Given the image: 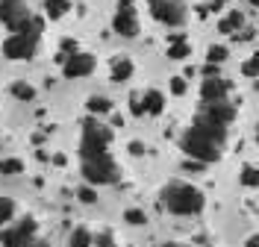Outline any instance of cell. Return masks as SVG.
Returning <instances> with one entry per match:
<instances>
[{
    "mask_svg": "<svg viewBox=\"0 0 259 247\" xmlns=\"http://www.w3.org/2000/svg\"><path fill=\"white\" fill-rule=\"evenodd\" d=\"M224 141H227V127H218V124L206 121L203 115H197L192 127L183 132L180 147L189 159L206 165V162H218Z\"/></svg>",
    "mask_w": 259,
    "mask_h": 247,
    "instance_id": "6da1fadb",
    "label": "cell"
},
{
    "mask_svg": "<svg viewBox=\"0 0 259 247\" xmlns=\"http://www.w3.org/2000/svg\"><path fill=\"white\" fill-rule=\"evenodd\" d=\"M159 197H162V206L174 215H200L203 206H206V197H203V191L197 185L180 182V180H171L168 185H162Z\"/></svg>",
    "mask_w": 259,
    "mask_h": 247,
    "instance_id": "7a4b0ae2",
    "label": "cell"
},
{
    "mask_svg": "<svg viewBox=\"0 0 259 247\" xmlns=\"http://www.w3.org/2000/svg\"><path fill=\"white\" fill-rule=\"evenodd\" d=\"M109 144H112V130H109L106 124L95 121V118H85V121H82V141H80L82 159L109 153Z\"/></svg>",
    "mask_w": 259,
    "mask_h": 247,
    "instance_id": "3957f363",
    "label": "cell"
},
{
    "mask_svg": "<svg viewBox=\"0 0 259 247\" xmlns=\"http://www.w3.org/2000/svg\"><path fill=\"white\" fill-rule=\"evenodd\" d=\"M80 171H82V180L89 182V185H112V182H118V177H121V168H118V162H115L109 153L82 159Z\"/></svg>",
    "mask_w": 259,
    "mask_h": 247,
    "instance_id": "277c9868",
    "label": "cell"
},
{
    "mask_svg": "<svg viewBox=\"0 0 259 247\" xmlns=\"http://www.w3.org/2000/svg\"><path fill=\"white\" fill-rule=\"evenodd\" d=\"M32 12L27 9V0H0V24H6L9 33H24Z\"/></svg>",
    "mask_w": 259,
    "mask_h": 247,
    "instance_id": "5b68a950",
    "label": "cell"
},
{
    "mask_svg": "<svg viewBox=\"0 0 259 247\" xmlns=\"http://www.w3.org/2000/svg\"><path fill=\"white\" fill-rule=\"evenodd\" d=\"M35 50H38V35L32 33H12L3 41V56L12 62H27L35 56Z\"/></svg>",
    "mask_w": 259,
    "mask_h": 247,
    "instance_id": "8992f818",
    "label": "cell"
},
{
    "mask_svg": "<svg viewBox=\"0 0 259 247\" xmlns=\"http://www.w3.org/2000/svg\"><path fill=\"white\" fill-rule=\"evenodd\" d=\"M150 15L165 27H180L186 21V6L183 0H150Z\"/></svg>",
    "mask_w": 259,
    "mask_h": 247,
    "instance_id": "52a82bcc",
    "label": "cell"
},
{
    "mask_svg": "<svg viewBox=\"0 0 259 247\" xmlns=\"http://www.w3.org/2000/svg\"><path fill=\"white\" fill-rule=\"evenodd\" d=\"M35 230H38L35 218H24L12 230H0V241H3V247H27L35 238Z\"/></svg>",
    "mask_w": 259,
    "mask_h": 247,
    "instance_id": "ba28073f",
    "label": "cell"
},
{
    "mask_svg": "<svg viewBox=\"0 0 259 247\" xmlns=\"http://www.w3.org/2000/svg\"><path fill=\"white\" fill-rule=\"evenodd\" d=\"M95 56L92 53H82V50H77V53H71L68 59L62 62V71L68 80H80V77H89L92 71H95Z\"/></svg>",
    "mask_w": 259,
    "mask_h": 247,
    "instance_id": "9c48e42d",
    "label": "cell"
},
{
    "mask_svg": "<svg viewBox=\"0 0 259 247\" xmlns=\"http://www.w3.org/2000/svg\"><path fill=\"white\" fill-rule=\"evenodd\" d=\"M200 115L206 121H212V124H218V127H230L233 118H236V106L227 103V100H218V103H206V109Z\"/></svg>",
    "mask_w": 259,
    "mask_h": 247,
    "instance_id": "30bf717a",
    "label": "cell"
},
{
    "mask_svg": "<svg viewBox=\"0 0 259 247\" xmlns=\"http://www.w3.org/2000/svg\"><path fill=\"white\" fill-rule=\"evenodd\" d=\"M230 94V80L224 77H206L200 82V97L203 103H218V100H227Z\"/></svg>",
    "mask_w": 259,
    "mask_h": 247,
    "instance_id": "8fae6325",
    "label": "cell"
},
{
    "mask_svg": "<svg viewBox=\"0 0 259 247\" xmlns=\"http://www.w3.org/2000/svg\"><path fill=\"white\" fill-rule=\"evenodd\" d=\"M112 30L124 38H136L139 35V15L136 9H118L112 18Z\"/></svg>",
    "mask_w": 259,
    "mask_h": 247,
    "instance_id": "7c38bea8",
    "label": "cell"
},
{
    "mask_svg": "<svg viewBox=\"0 0 259 247\" xmlns=\"http://www.w3.org/2000/svg\"><path fill=\"white\" fill-rule=\"evenodd\" d=\"M168 59H189L192 56V44L186 41V35H180V33H174L171 38H168Z\"/></svg>",
    "mask_w": 259,
    "mask_h": 247,
    "instance_id": "4fadbf2b",
    "label": "cell"
},
{
    "mask_svg": "<svg viewBox=\"0 0 259 247\" xmlns=\"http://www.w3.org/2000/svg\"><path fill=\"white\" fill-rule=\"evenodd\" d=\"M142 103H145L147 115H162V109H165V94H162L159 88H150V91L142 94Z\"/></svg>",
    "mask_w": 259,
    "mask_h": 247,
    "instance_id": "5bb4252c",
    "label": "cell"
},
{
    "mask_svg": "<svg viewBox=\"0 0 259 247\" xmlns=\"http://www.w3.org/2000/svg\"><path fill=\"white\" fill-rule=\"evenodd\" d=\"M242 27H244V15L239 12V9H233L227 18H221V21H218V33H227V35L239 33Z\"/></svg>",
    "mask_w": 259,
    "mask_h": 247,
    "instance_id": "9a60e30c",
    "label": "cell"
},
{
    "mask_svg": "<svg viewBox=\"0 0 259 247\" xmlns=\"http://www.w3.org/2000/svg\"><path fill=\"white\" fill-rule=\"evenodd\" d=\"M133 71H136L133 59H127V56L115 59V65H112V82H127L130 77H133Z\"/></svg>",
    "mask_w": 259,
    "mask_h": 247,
    "instance_id": "2e32d148",
    "label": "cell"
},
{
    "mask_svg": "<svg viewBox=\"0 0 259 247\" xmlns=\"http://www.w3.org/2000/svg\"><path fill=\"white\" fill-rule=\"evenodd\" d=\"M71 12V0H45V15L50 21H56V18H65Z\"/></svg>",
    "mask_w": 259,
    "mask_h": 247,
    "instance_id": "e0dca14e",
    "label": "cell"
},
{
    "mask_svg": "<svg viewBox=\"0 0 259 247\" xmlns=\"http://www.w3.org/2000/svg\"><path fill=\"white\" fill-rule=\"evenodd\" d=\"M85 109L92 112V115H109L112 112V100L109 97H100V94H95V97H89V103H85Z\"/></svg>",
    "mask_w": 259,
    "mask_h": 247,
    "instance_id": "ac0fdd59",
    "label": "cell"
},
{
    "mask_svg": "<svg viewBox=\"0 0 259 247\" xmlns=\"http://www.w3.org/2000/svg\"><path fill=\"white\" fill-rule=\"evenodd\" d=\"M68 247H95V235H92V230L77 227V230L71 232V244Z\"/></svg>",
    "mask_w": 259,
    "mask_h": 247,
    "instance_id": "d6986e66",
    "label": "cell"
},
{
    "mask_svg": "<svg viewBox=\"0 0 259 247\" xmlns=\"http://www.w3.org/2000/svg\"><path fill=\"white\" fill-rule=\"evenodd\" d=\"M9 94H12L15 100H24V103H30V100H35V88H32L30 82H12Z\"/></svg>",
    "mask_w": 259,
    "mask_h": 247,
    "instance_id": "ffe728a7",
    "label": "cell"
},
{
    "mask_svg": "<svg viewBox=\"0 0 259 247\" xmlns=\"http://www.w3.org/2000/svg\"><path fill=\"white\" fill-rule=\"evenodd\" d=\"M0 174H3V177H18V174H24V162L15 159V156H9V159L0 162Z\"/></svg>",
    "mask_w": 259,
    "mask_h": 247,
    "instance_id": "44dd1931",
    "label": "cell"
},
{
    "mask_svg": "<svg viewBox=\"0 0 259 247\" xmlns=\"http://www.w3.org/2000/svg\"><path fill=\"white\" fill-rule=\"evenodd\" d=\"M15 218V200L12 197H0V230Z\"/></svg>",
    "mask_w": 259,
    "mask_h": 247,
    "instance_id": "7402d4cb",
    "label": "cell"
},
{
    "mask_svg": "<svg viewBox=\"0 0 259 247\" xmlns=\"http://www.w3.org/2000/svg\"><path fill=\"white\" fill-rule=\"evenodd\" d=\"M239 182H242L244 188H256V182H259L256 168H253V165H244V168H242V174H239Z\"/></svg>",
    "mask_w": 259,
    "mask_h": 247,
    "instance_id": "603a6c76",
    "label": "cell"
},
{
    "mask_svg": "<svg viewBox=\"0 0 259 247\" xmlns=\"http://www.w3.org/2000/svg\"><path fill=\"white\" fill-rule=\"evenodd\" d=\"M206 59H209V65H221L227 59V47L224 44H212L209 53H206Z\"/></svg>",
    "mask_w": 259,
    "mask_h": 247,
    "instance_id": "cb8c5ba5",
    "label": "cell"
},
{
    "mask_svg": "<svg viewBox=\"0 0 259 247\" xmlns=\"http://www.w3.org/2000/svg\"><path fill=\"white\" fill-rule=\"evenodd\" d=\"M124 221L133 224V227H142V224L147 221V215L142 212V209H127V212H124Z\"/></svg>",
    "mask_w": 259,
    "mask_h": 247,
    "instance_id": "d4e9b609",
    "label": "cell"
},
{
    "mask_svg": "<svg viewBox=\"0 0 259 247\" xmlns=\"http://www.w3.org/2000/svg\"><path fill=\"white\" fill-rule=\"evenodd\" d=\"M77 197H80L82 203H97V191L92 185H82V188H77Z\"/></svg>",
    "mask_w": 259,
    "mask_h": 247,
    "instance_id": "484cf974",
    "label": "cell"
},
{
    "mask_svg": "<svg viewBox=\"0 0 259 247\" xmlns=\"http://www.w3.org/2000/svg\"><path fill=\"white\" fill-rule=\"evenodd\" d=\"M242 74L247 77V80H253V77H256V56H250V59H244V62H242Z\"/></svg>",
    "mask_w": 259,
    "mask_h": 247,
    "instance_id": "4316f807",
    "label": "cell"
},
{
    "mask_svg": "<svg viewBox=\"0 0 259 247\" xmlns=\"http://www.w3.org/2000/svg\"><path fill=\"white\" fill-rule=\"evenodd\" d=\"M130 112H133V115H145V103H142V94H130Z\"/></svg>",
    "mask_w": 259,
    "mask_h": 247,
    "instance_id": "83f0119b",
    "label": "cell"
},
{
    "mask_svg": "<svg viewBox=\"0 0 259 247\" xmlns=\"http://www.w3.org/2000/svg\"><path fill=\"white\" fill-rule=\"evenodd\" d=\"M186 88H189V85H186V80H183V77H171V94H186Z\"/></svg>",
    "mask_w": 259,
    "mask_h": 247,
    "instance_id": "f1b7e54d",
    "label": "cell"
},
{
    "mask_svg": "<svg viewBox=\"0 0 259 247\" xmlns=\"http://www.w3.org/2000/svg\"><path fill=\"white\" fill-rule=\"evenodd\" d=\"M233 38H236V41H250V38H253V27H242L239 33H233Z\"/></svg>",
    "mask_w": 259,
    "mask_h": 247,
    "instance_id": "f546056e",
    "label": "cell"
},
{
    "mask_svg": "<svg viewBox=\"0 0 259 247\" xmlns=\"http://www.w3.org/2000/svg\"><path fill=\"white\" fill-rule=\"evenodd\" d=\"M95 244L97 247H115V241H112V235H109V232H100V235L95 238Z\"/></svg>",
    "mask_w": 259,
    "mask_h": 247,
    "instance_id": "4dcf8cb0",
    "label": "cell"
},
{
    "mask_svg": "<svg viewBox=\"0 0 259 247\" xmlns=\"http://www.w3.org/2000/svg\"><path fill=\"white\" fill-rule=\"evenodd\" d=\"M130 153H133V156H142V153H145V144H142V141H130Z\"/></svg>",
    "mask_w": 259,
    "mask_h": 247,
    "instance_id": "1f68e13d",
    "label": "cell"
},
{
    "mask_svg": "<svg viewBox=\"0 0 259 247\" xmlns=\"http://www.w3.org/2000/svg\"><path fill=\"white\" fill-rule=\"evenodd\" d=\"M224 3H227V0H212L206 9H209V12H221V9H224Z\"/></svg>",
    "mask_w": 259,
    "mask_h": 247,
    "instance_id": "d6a6232c",
    "label": "cell"
},
{
    "mask_svg": "<svg viewBox=\"0 0 259 247\" xmlns=\"http://www.w3.org/2000/svg\"><path fill=\"white\" fill-rule=\"evenodd\" d=\"M136 0H118V9H133Z\"/></svg>",
    "mask_w": 259,
    "mask_h": 247,
    "instance_id": "836d02e7",
    "label": "cell"
},
{
    "mask_svg": "<svg viewBox=\"0 0 259 247\" xmlns=\"http://www.w3.org/2000/svg\"><path fill=\"white\" fill-rule=\"evenodd\" d=\"M27 247H50V244H48V241H41V238H32Z\"/></svg>",
    "mask_w": 259,
    "mask_h": 247,
    "instance_id": "e575fe53",
    "label": "cell"
},
{
    "mask_svg": "<svg viewBox=\"0 0 259 247\" xmlns=\"http://www.w3.org/2000/svg\"><path fill=\"white\" fill-rule=\"evenodd\" d=\"M244 247H259V241H256V235H250V238H247V244Z\"/></svg>",
    "mask_w": 259,
    "mask_h": 247,
    "instance_id": "d590c367",
    "label": "cell"
},
{
    "mask_svg": "<svg viewBox=\"0 0 259 247\" xmlns=\"http://www.w3.org/2000/svg\"><path fill=\"white\" fill-rule=\"evenodd\" d=\"M247 3H250V6H256V0H247Z\"/></svg>",
    "mask_w": 259,
    "mask_h": 247,
    "instance_id": "8d00e7d4",
    "label": "cell"
}]
</instances>
